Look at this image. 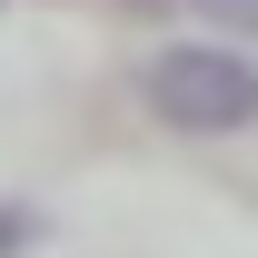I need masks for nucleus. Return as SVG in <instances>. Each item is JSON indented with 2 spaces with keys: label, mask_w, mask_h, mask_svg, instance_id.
I'll return each instance as SVG.
<instances>
[{
  "label": "nucleus",
  "mask_w": 258,
  "mask_h": 258,
  "mask_svg": "<svg viewBox=\"0 0 258 258\" xmlns=\"http://www.w3.org/2000/svg\"><path fill=\"white\" fill-rule=\"evenodd\" d=\"M139 109L159 129H189V139L258 129V60L228 40H169L139 60Z\"/></svg>",
  "instance_id": "1"
},
{
  "label": "nucleus",
  "mask_w": 258,
  "mask_h": 258,
  "mask_svg": "<svg viewBox=\"0 0 258 258\" xmlns=\"http://www.w3.org/2000/svg\"><path fill=\"white\" fill-rule=\"evenodd\" d=\"M40 238H50V219H40V209H20V199H0V258H30Z\"/></svg>",
  "instance_id": "2"
},
{
  "label": "nucleus",
  "mask_w": 258,
  "mask_h": 258,
  "mask_svg": "<svg viewBox=\"0 0 258 258\" xmlns=\"http://www.w3.org/2000/svg\"><path fill=\"white\" fill-rule=\"evenodd\" d=\"M199 10H209V20H248V30H258V0H199Z\"/></svg>",
  "instance_id": "3"
}]
</instances>
